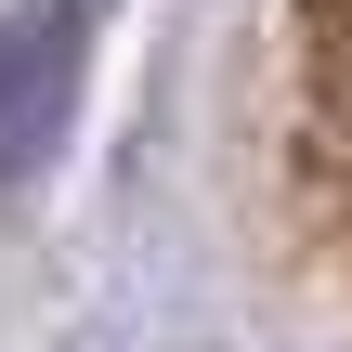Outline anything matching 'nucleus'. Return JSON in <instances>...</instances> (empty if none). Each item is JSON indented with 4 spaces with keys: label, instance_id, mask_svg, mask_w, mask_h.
Masks as SVG:
<instances>
[{
    "label": "nucleus",
    "instance_id": "f257e3e1",
    "mask_svg": "<svg viewBox=\"0 0 352 352\" xmlns=\"http://www.w3.org/2000/svg\"><path fill=\"white\" fill-rule=\"evenodd\" d=\"M78 65H91V0H13L0 13V183H26L65 144Z\"/></svg>",
    "mask_w": 352,
    "mask_h": 352
},
{
    "label": "nucleus",
    "instance_id": "f03ea898",
    "mask_svg": "<svg viewBox=\"0 0 352 352\" xmlns=\"http://www.w3.org/2000/svg\"><path fill=\"white\" fill-rule=\"evenodd\" d=\"M287 78H300V170L352 222V0H300L287 13Z\"/></svg>",
    "mask_w": 352,
    "mask_h": 352
}]
</instances>
